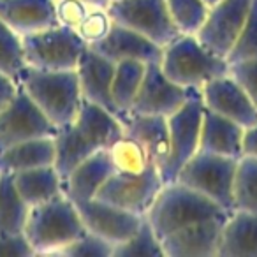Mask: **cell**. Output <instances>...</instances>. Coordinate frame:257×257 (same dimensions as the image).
Here are the masks:
<instances>
[{"label":"cell","mask_w":257,"mask_h":257,"mask_svg":"<svg viewBox=\"0 0 257 257\" xmlns=\"http://www.w3.org/2000/svg\"><path fill=\"white\" fill-rule=\"evenodd\" d=\"M123 134V123L113 113L83 100L74 120L57 127L55 133V169L62 178L79 162L100 150H107Z\"/></svg>","instance_id":"1"},{"label":"cell","mask_w":257,"mask_h":257,"mask_svg":"<svg viewBox=\"0 0 257 257\" xmlns=\"http://www.w3.org/2000/svg\"><path fill=\"white\" fill-rule=\"evenodd\" d=\"M159 64L171 81L194 90H201L211 79L231 71L227 58L204 46L192 34H180L166 44Z\"/></svg>","instance_id":"2"},{"label":"cell","mask_w":257,"mask_h":257,"mask_svg":"<svg viewBox=\"0 0 257 257\" xmlns=\"http://www.w3.org/2000/svg\"><path fill=\"white\" fill-rule=\"evenodd\" d=\"M227 215L229 211L217 203L173 180L164 183L157 199L147 213V220L150 222L159 238H164L197 222L225 218Z\"/></svg>","instance_id":"3"},{"label":"cell","mask_w":257,"mask_h":257,"mask_svg":"<svg viewBox=\"0 0 257 257\" xmlns=\"http://www.w3.org/2000/svg\"><path fill=\"white\" fill-rule=\"evenodd\" d=\"M85 231L74 201L65 194L30 208L25 225V236L34 253L60 255Z\"/></svg>","instance_id":"4"},{"label":"cell","mask_w":257,"mask_h":257,"mask_svg":"<svg viewBox=\"0 0 257 257\" xmlns=\"http://www.w3.org/2000/svg\"><path fill=\"white\" fill-rule=\"evenodd\" d=\"M18 83L55 127L74 120L83 102L76 71H44L27 65Z\"/></svg>","instance_id":"5"},{"label":"cell","mask_w":257,"mask_h":257,"mask_svg":"<svg viewBox=\"0 0 257 257\" xmlns=\"http://www.w3.org/2000/svg\"><path fill=\"white\" fill-rule=\"evenodd\" d=\"M238 159L199 150L183 164L176 182L208 197L224 210L234 208V178Z\"/></svg>","instance_id":"6"},{"label":"cell","mask_w":257,"mask_h":257,"mask_svg":"<svg viewBox=\"0 0 257 257\" xmlns=\"http://www.w3.org/2000/svg\"><path fill=\"white\" fill-rule=\"evenodd\" d=\"M22 41L27 65L44 71H76L88 48L76 30L62 25L30 34Z\"/></svg>","instance_id":"7"},{"label":"cell","mask_w":257,"mask_h":257,"mask_svg":"<svg viewBox=\"0 0 257 257\" xmlns=\"http://www.w3.org/2000/svg\"><path fill=\"white\" fill-rule=\"evenodd\" d=\"M164 183V178L155 164L138 173L114 171L100 187L97 199L140 217H147Z\"/></svg>","instance_id":"8"},{"label":"cell","mask_w":257,"mask_h":257,"mask_svg":"<svg viewBox=\"0 0 257 257\" xmlns=\"http://www.w3.org/2000/svg\"><path fill=\"white\" fill-rule=\"evenodd\" d=\"M203 113L204 104L201 99V90H194L187 102L176 113L168 116L169 155L168 161L159 169L166 183L173 182L183 164L199 152Z\"/></svg>","instance_id":"9"},{"label":"cell","mask_w":257,"mask_h":257,"mask_svg":"<svg viewBox=\"0 0 257 257\" xmlns=\"http://www.w3.org/2000/svg\"><path fill=\"white\" fill-rule=\"evenodd\" d=\"M107 11L114 23L141 34L162 48L180 36L166 0H111Z\"/></svg>","instance_id":"10"},{"label":"cell","mask_w":257,"mask_h":257,"mask_svg":"<svg viewBox=\"0 0 257 257\" xmlns=\"http://www.w3.org/2000/svg\"><path fill=\"white\" fill-rule=\"evenodd\" d=\"M57 127L20 86L15 99L0 111V152L36 138L55 136Z\"/></svg>","instance_id":"11"},{"label":"cell","mask_w":257,"mask_h":257,"mask_svg":"<svg viewBox=\"0 0 257 257\" xmlns=\"http://www.w3.org/2000/svg\"><path fill=\"white\" fill-rule=\"evenodd\" d=\"M194 88H183L171 81L159 62L148 64L131 113L168 118L187 102Z\"/></svg>","instance_id":"12"},{"label":"cell","mask_w":257,"mask_h":257,"mask_svg":"<svg viewBox=\"0 0 257 257\" xmlns=\"http://www.w3.org/2000/svg\"><path fill=\"white\" fill-rule=\"evenodd\" d=\"M85 229L113 246L123 243L136 232L145 217L125 211L118 206L100 201L97 197L86 201H74Z\"/></svg>","instance_id":"13"},{"label":"cell","mask_w":257,"mask_h":257,"mask_svg":"<svg viewBox=\"0 0 257 257\" xmlns=\"http://www.w3.org/2000/svg\"><path fill=\"white\" fill-rule=\"evenodd\" d=\"M252 0H220L210 8L203 29L197 32L199 41L215 53L227 58L248 16Z\"/></svg>","instance_id":"14"},{"label":"cell","mask_w":257,"mask_h":257,"mask_svg":"<svg viewBox=\"0 0 257 257\" xmlns=\"http://www.w3.org/2000/svg\"><path fill=\"white\" fill-rule=\"evenodd\" d=\"M201 99L206 109L236 121L243 128L257 121V109L232 74L211 79L201 88Z\"/></svg>","instance_id":"15"},{"label":"cell","mask_w":257,"mask_h":257,"mask_svg":"<svg viewBox=\"0 0 257 257\" xmlns=\"http://www.w3.org/2000/svg\"><path fill=\"white\" fill-rule=\"evenodd\" d=\"M76 74H78L83 100H88V102L109 111L116 118H120L121 123H123L127 114H123L118 109L113 100V95H111V83H113L114 74L113 62L107 60L106 57H102L93 48L88 46L79 58Z\"/></svg>","instance_id":"16"},{"label":"cell","mask_w":257,"mask_h":257,"mask_svg":"<svg viewBox=\"0 0 257 257\" xmlns=\"http://www.w3.org/2000/svg\"><path fill=\"white\" fill-rule=\"evenodd\" d=\"M225 218L197 222L161 238L164 257H217Z\"/></svg>","instance_id":"17"},{"label":"cell","mask_w":257,"mask_h":257,"mask_svg":"<svg viewBox=\"0 0 257 257\" xmlns=\"http://www.w3.org/2000/svg\"><path fill=\"white\" fill-rule=\"evenodd\" d=\"M90 48H93L97 53L106 57L113 64L133 60L143 62V64L148 65L161 62L162 57V46L147 39L141 34L120 25V23H113L109 34L100 43L93 44Z\"/></svg>","instance_id":"18"},{"label":"cell","mask_w":257,"mask_h":257,"mask_svg":"<svg viewBox=\"0 0 257 257\" xmlns=\"http://www.w3.org/2000/svg\"><path fill=\"white\" fill-rule=\"evenodd\" d=\"M0 20L22 37L58 25L55 0H0Z\"/></svg>","instance_id":"19"},{"label":"cell","mask_w":257,"mask_h":257,"mask_svg":"<svg viewBox=\"0 0 257 257\" xmlns=\"http://www.w3.org/2000/svg\"><path fill=\"white\" fill-rule=\"evenodd\" d=\"M116 168L111 162L106 150L90 155L79 162L71 173L64 178V194L72 201L93 199L99 194L100 187L107 182Z\"/></svg>","instance_id":"20"},{"label":"cell","mask_w":257,"mask_h":257,"mask_svg":"<svg viewBox=\"0 0 257 257\" xmlns=\"http://www.w3.org/2000/svg\"><path fill=\"white\" fill-rule=\"evenodd\" d=\"M123 133L143 145L150 161L162 168L169 155V127L166 116L128 113L123 120Z\"/></svg>","instance_id":"21"},{"label":"cell","mask_w":257,"mask_h":257,"mask_svg":"<svg viewBox=\"0 0 257 257\" xmlns=\"http://www.w3.org/2000/svg\"><path fill=\"white\" fill-rule=\"evenodd\" d=\"M217 257H257V213L229 211L222 225Z\"/></svg>","instance_id":"22"},{"label":"cell","mask_w":257,"mask_h":257,"mask_svg":"<svg viewBox=\"0 0 257 257\" xmlns=\"http://www.w3.org/2000/svg\"><path fill=\"white\" fill-rule=\"evenodd\" d=\"M245 128L236 121L204 107L201 121L199 150L224 157H241V138Z\"/></svg>","instance_id":"23"},{"label":"cell","mask_w":257,"mask_h":257,"mask_svg":"<svg viewBox=\"0 0 257 257\" xmlns=\"http://www.w3.org/2000/svg\"><path fill=\"white\" fill-rule=\"evenodd\" d=\"M55 164V140L53 136L36 138L13 145L0 152V173L15 175L27 169L44 168Z\"/></svg>","instance_id":"24"},{"label":"cell","mask_w":257,"mask_h":257,"mask_svg":"<svg viewBox=\"0 0 257 257\" xmlns=\"http://www.w3.org/2000/svg\"><path fill=\"white\" fill-rule=\"evenodd\" d=\"M11 176L18 194L30 208L64 194V178L58 175L55 166L27 169Z\"/></svg>","instance_id":"25"},{"label":"cell","mask_w":257,"mask_h":257,"mask_svg":"<svg viewBox=\"0 0 257 257\" xmlns=\"http://www.w3.org/2000/svg\"><path fill=\"white\" fill-rule=\"evenodd\" d=\"M30 206L22 199L13 176L0 173V232L23 234Z\"/></svg>","instance_id":"26"},{"label":"cell","mask_w":257,"mask_h":257,"mask_svg":"<svg viewBox=\"0 0 257 257\" xmlns=\"http://www.w3.org/2000/svg\"><path fill=\"white\" fill-rule=\"evenodd\" d=\"M147 64L143 62H118L114 64L113 83H111V95L116 107L123 114H128L133 109V104L140 92L141 81H143Z\"/></svg>","instance_id":"27"},{"label":"cell","mask_w":257,"mask_h":257,"mask_svg":"<svg viewBox=\"0 0 257 257\" xmlns=\"http://www.w3.org/2000/svg\"><path fill=\"white\" fill-rule=\"evenodd\" d=\"M106 152L113 166L116 168V171L138 173L154 164L148 157L147 150L143 148V145L125 133L118 140H114Z\"/></svg>","instance_id":"28"},{"label":"cell","mask_w":257,"mask_h":257,"mask_svg":"<svg viewBox=\"0 0 257 257\" xmlns=\"http://www.w3.org/2000/svg\"><path fill=\"white\" fill-rule=\"evenodd\" d=\"M257 213V159L239 157L234 178V208Z\"/></svg>","instance_id":"29"},{"label":"cell","mask_w":257,"mask_h":257,"mask_svg":"<svg viewBox=\"0 0 257 257\" xmlns=\"http://www.w3.org/2000/svg\"><path fill=\"white\" fill-rule=\"evenodd\" d=\"M113 257H164L161 238L147 217L131 238L114 246Z\"/></svg>","instance_id":"30"},{"label":"cell","mask_w":257,"mask_h":257,"mask_svg":"<svg viewBox=\"0 0 257 257\" xmlns=\"http://www.w3.org/2000/svg\"><path fill=\"white\" fill-rule=\"evenodd\" d=\"M178 34L197 36L208 18L210 8L203 0H166Z\"/></svg>","instance_id":"31"},{"label":"cell","mask_w":257,"mask_h":257,"mask_svg":"<svg viewBox=\"0 0 257 257\" xmlns=\"http://www.w3.org/2000/svg\"><path fill=\"white\" fill-rule=\"evenodd\" d=\"M27 67L22 36L0 20V72L18 79Z\"/></svg>","instance_id":"32"},{"label":"cell","mask_w":257,"mask_h":257,"mask_svg":"<svg viewBox=\"0 0 257 257\" xmlns=\"http://www.w3.org/2000/svg\"><path fill=\"white\" fill-rule=\"evenodd\" d=\"M229 64L245 60H257V0H252L248 16L227 55Z\"/></svg>","instance_id":"33"},{"label":"cell","mask_w":257,"mask_h":257,"mask_svg":"<svg viewBox=\"0 0 257 257\" xmlns=\"http://www.w3.org/2000/svg\"><path fill=\"white\" fill-rule=\"evenodd\" d=\"M113 23L114 22L107 8H90L88 15L85 16L81 25L76 29V32L85 41L86 46H93L109 34Z\"/></svg>","instance_id":"34"},{"label":"cell","mask_w":257,"mask_h":257,"mask_svg":"<svg viewBox=\"0 0 257 257\" xmlns=\"http://www.w3.org/2000/svg\"><path fill=\"white\" fill-rule=\"evenodd\" d=\"M114 246L111 243H107L106 239L99 238L97 234L85 231L78 239L71 243L67 248H64V252L60 255H72V257H113Z\"/></svg>","instance_id":"35"},{"label":"cell","mask_w":257,"mask_h":257,"mask_svg":"<svg viewBox=\"0 0 257 257\" xmlns=\"http://www.w3.org/2000/svg\"><path fill=\"white\" fill-rule=\"evenodd\" d=\"M90 6L83 0H55V13H57L58 25L76 30L85 16L88 15Z\"/></svg>","instance_id":"36"},{"label":"cell","mask_w":257,"mask_h":257,"mask_svg":"<svg viewBox=\"0 0 257 257\" xmlns=\"http://www.w3.org/2000/svg\"><path fill=\"white\" fill-rule=\"evenodd\" d=\"M232 78L241 85V88L246 92L248 99L257 109V60H245L231 64Z\"/></svg>","instance_id":"37"},{"label":"cell","mask_w":257,"mask_h":257,"mask_svg":"<svg viewBox=\"0 0 257 257\" xmlns=\"http://www.w3.org/2000/svg\"><path fill=\"white\" fill-rule=\"evenodd\" d=\"M36 255L25 232L23 234H6L0 232V257H30Z\"/></svg>","instance_id":"38"},{"label":"cell","mask_w":257,"mask_h":257,"mask_svg":"<svg viewBox=\"0 0 257 257\" xmlns=\"http://www.w3.org/2000/svg\"><path fill=\"white\" fill-rule=\"evenodd\" d=\"M18 88H20L18 79L11 78V76L4 74V72H0V111L15 99Z\"/></svg>","instance_id":"39"},{"label":"cell","mask_w":257,"mask_h":257,"mask_svg":"<svg viewBox=\"0 0 257 257\" xmlns=\"http://www.w3.org/2000/svg\"><path fill=\"white\" fill-rule=\"evenodd\" d=\"M241 157H253V159H257V121L243 131Z\"/></svg>","instance_id":"40"},{"label":"cell","mask_w":257,"mask_h":257,"mask_svg":"<svg viewBox=\"0 0 257 257\" xmlns=\"http://www.w3.org/2000/svg\"><path fill=\"white\" fill-rule=\"evenodd\" d=\"M90 8H107L109 6V0H83Z\"/></svg>","instance_id":"41"},{"label":"cell","mask_w":257,"mask_h":257,"mask_svg":"<svg viewBox=\"0 0 257 257\" xmlns=\"http://www.w3.org/2000/svg\"><path fill=\"white\" fill-rule=\"evenodd\" d=\"M204 4L208 6V8H213L215 4H218V2H220V0H203Z\"/></svg>","instance_id":"42"},{"label":"cell","mask_w":257,"mask_h":257,"mask_svg":"<svg viewBox=\"0 0 257 257\" xmlns=\"http://www.w3.org/2000/svg\"><path fill=\"white\" fill-rule=\"evenodd\" d=\"M109 2H111V0H109Z\"/></svg>","instance_id":"43"}]
</instances>
